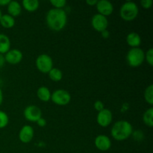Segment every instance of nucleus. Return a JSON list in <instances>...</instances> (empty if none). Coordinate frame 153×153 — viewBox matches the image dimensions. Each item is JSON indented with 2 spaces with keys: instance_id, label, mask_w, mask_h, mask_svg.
Masks as SVG:
<instances>
[{
  "instance_id": "obj_28",
  "label": "nucleus",
  "mask_w": 153,
  "mask_h": 153,
  "mask_svg": "<svg viewBox=\"0 0 153 153\" xmlns=\"http://www.w3.org/2000/svg\"><path fill=\"white\" fill-rule=\"evenodd\" d=\"M152 0H142V1H140L141 6L145 9L150 8L152 5Z\"/></svg>"
},
{
  "instance_id": "obj_33",
  "label": "nucleus",
  "mask_w": 153,
  "mask_h": 153,
  "mask_svg": "<svg viewBox=\"0 0 153 153\" xmlns=\"http://www.w3.org/2000/svg\"><path fill=\"white\" fill-rule=\"evenodd\" d=\"M10 0H0V6H7Z\"/></svg>"
},
{
  "instance_id": "obj_11",
  "label": "nucleus",
  "mask_w": 153,
  "mask_h": 153,
  "mask_svg": "<svg viewBox=\"0 0 153 153\" xmlns=\"http://www.w3.org/2000/svg\"><path fill=\"white\" fill-rule=\"evenodd\" d=\"M94 143H95L96 147L99 150L102 151V152L108 151L111 147V140L110 137L105 134H100L97 136L94 140Z\"/></svg>"
},
{
  "instance_id": "obj_3",
  "label": "nucleus",
  "mask_w": 153,
  "mask_h": 153,
  "mask_svg": "<svg viewBox=\"0 0 153 153\" xmlns=\"http://www.w3.org/2000/svg\"><path fill=\"white\" fill-rule=\"evenodd\" d=\"M139 8L135 2L131 1H126L122 4L120 10L121 18L126 21H132L137 16Z\"/></svg>"
},
{
  "instance_id": "obj_12",
  "label": "nucleus",
  "mask_w": 153,
  "mask_h": 153,
  "mask_svg": "<svg viewBox=\"0 0 153 153\" xmlns=\"http://www.w3.org/2000/svg\"><path fill=\"white\" fill-rule=\"evenodd\" d=\"M97 10L100 14L105 16H109L114 11V5L108 0H100L96 4Z\"/></svg>"
},
{
  "instance_id": "obj_31",
  "label": "nucleus",
  "mask_w": 153,
  "mask_h": 153,
  "mask_svg": "<svg viewBox=\"0 0 153 153\" xmlns=\"http://www.w3.org/2000/svg\"><path fill=\"white\" fill-rule=\"evenodd\" d=\"M4 63H5V61H4V55L0 54V69H1L3 67H4Z\"/></svg>"
},
{
  "instance_id": "obj_17",
  "label": "nucleus",
  "mask_w": 153,
  "mask_h": 153,
  "mask_svg": "<svg viewBox=\"0 0 153 153\" xmlns=\"http://www.w3.org/2000/svg\"><path fill=\"white\" fill-rule=\"evenodd\" d=\"M37 96L39 100H41V101L48 102L51 100L52 94H51L49 88L45 86H42L37 89Z\"/></svg>"
},
{
  "instance_id": "obj_19",
  "label": "nucleus",
  "mask_w": 153,
  "mask_h": 153,
  "mask_svg": "<svg viewBox=\"0 0 153 153\" xmlns=\"http://www.w3.org/2000/svg\"><path fill=\"white\" fill-rule=\"evenodd\" d=\"M22 7L29 12H34L38 9L40 6L38 0H24L22 2Z\"/></svg>"
},
{
  "instance_id": "obj_30",
  "label": "nucleus",
  "mask_w": 153,
  "mask_h": 153,
  "mask_svg": "<svg viewBox=\"0 0 153 153\" xmlns=\"http://www.w3.org/2000/svg\"><path fill=\"white\" fill-rule=\"evenodd\" d=\"M101 35L103 38L107 39V38H108L109 36H110V32H109L107 29L104 30V31H102L101 32Z\"/></svg>"
},
{
  "instance_id": "obj_5",
  "label": "nucleus",
  "mask_w": 153,
  "mask_h": 153,
  "mask_svg": "<svg viewBox=\"0 0 153 153\" xmlns=\"http://www.w3.org/2000/svg\"><path fill=\"white\" fill-rule=\"evenodd\" d=\"M37 70L43 73H49L53 68L52 58L47 54H41L37 58L35 61Z\"/></svg>"
},
{
  "instance_id": "obj_32",
  "label": "nucleus",
  "mask_w": 153,
  "mask_h": 153,
  "mask_svg": "<svg viewBox=\"0 0 153 153\" xmlns=\"http://www.w3.org/2000/svg\"><path fill=\"white\" fill-rule=\"evenodd\" d=\"M97 0H87L86 3L90 6H94L97 4Z\"/></svg>"
},
{
  "instance_id": "obj_18",
  "label": "nucleus",
  "mask_w": 153,
  "mask_h": 153,
  "mask_svg": "<svg viewBox=\"0 0 153 153\" xmlns=\"http://www.w3.org/2000/svg\"><path fill=\"white\" fill-rule=\"evenodd\" d=\"M0 24L5 28H10L14 26L15 19L9 14H4L0 18Z\"/></svg>"
},
{
  "instance_id": "obj_16",
  "label": "nucleus",
  "mask_w": 153,
  "mask_h": 153,
  "mask_svg": "<svg viewBox=\"0 0 153 153\" xmlns=\"http://www.w3.org/2000/svg\"><path fill=\"white\" fill-rule=\"evenodd\" d=\"M10 49V38L4 34H0V54L4 55Z\"/></svg>"
},
{
  "instance_id": "obj_23",
  "label": "nucleus",
  "mask_w": 153,
  "mask_h": 153,
  "mask_svg": "<svg viewBox=\"0 0 153 153\" xmlns=\"http://www.w3.org/2000/svg\"><path fill=\"white\" fill-rule=\"evenodd\" d=\"M9 123V117L3 111H0V128H4Z\"/></svg>"
},
{
  "instance_id": "obj_24",
  "label": "nucleus",
  "mask_w": 153,
  "mask_h": 153,
  "mask_svg": "<svg viewBox=\"0 0 153 153\" xmlns=\"http://www.w3.org/2000/svg\"><path fill=\"white\" fill-rule=\"evenodd\" d=\"M50 3L52 6H54V8L57 9H63L67 4L66 0H50Z\"/></svg>"
},
{
  "instance_id": "obj_7",
  "label": "nucleus",
  "mask_w": 153,
  "mask_h": 153,
  "mask_svg": "<svg viewBox=\"0 0 153 153\" xmlns=\"http://www.w3.org/2000/svg\"><path fill=\"white\" fill-rule=\"evenodd\" d=\"M24 117L30 122H37L42 117V111L39 107L34 105L27 106L24 110Z\"/></svg>"
},
{
  "instance_id": "obj_20",
  "label": "nucleus",
  "mask_w": 153,
  "mask_h": 153,
  "mask_svg": "<svg viewBox=\"0 0 153 153\" xmlns=\"http://www.w3.org/2000/svg\"><path fill=\"white\" fill-rule=\"evenodd\" d=\"M49 76L51 80L54 82H59L63 78V73L60 69L58 68H52L50 71L49 72Z\"/></svg>"
},
{
  "instance_id": "obj_14",
  "label": "nucleus",
  "mask_w": 153,
  "mask_h": 153,
  "mask_svg": "<svg viewBox=\"0 0 153 153\" xmlns=\"http://www.w3.org/2000/svg\"><path fill=\"white\" fill-rule=\"evenodd\" d=\"M7 7L8 14L13 17L19 16L22 12V6L17 1H10Z\"/></svg>"
},
{
  "instance_id": "obj_25",
  "label": "nucleus",
  "mask_w": 153,
  "mask_h": 153,
  "mask_svg": "<svg viewBox=\"0 0 153 153\" xmlns=\"http://www.w3.org/2000/svg\"><path fill=\"white\" fill-rule=\"evenodd\" d=\"M145 60L150 66L153 65V49L150 48L145 53Z\"/></svg>"
},
{
  "instance_id": "obj_22",
  "label": "nucleus",
  "mask_w": 153,
  "mask_h": 153,
  "mask_svg": "<svg viewBox=\"0 0 153 153\" xmlns=\"http://www.w3.org/2000/svg\"><path fill=\"white\" fill-rule=\"evenodd\" d=\"M144 99L147 103L153 105V85H150L146 88L144 91Z\"/></svg>"
},
{
  "instance_id": "obj_29",
  "label": "nucleus",
  "mask_w": 153,
  "mask_h": 153,
  "mask_svg": "<svg viewBox=\"0 0 153 153\" xmlns=\"http://www.w3.org/2000/svg\"><path fill=\"white\" fill-rule=\"evenodd\" d=\"M36 123H37V124L38 125V126H40V127H44L46 125V120L43 117L40 118V119H39Z\"/></svg>"
},
{
  "instance_id": "obj_8",
  "label": "nucleus",
  "mask_w": 153,
  "mask_h": 153,
  "mask_svg": "<svg viewBox=\"0 0 153 153\" xmlns=\"http://www.w3.org/2000/svg\"><path fill=\"white\" fill-rule=\"evenodd\" d=\"M91 25L96 31L102 32L104 30L107 29L108 26V20L106 16L97 13L94 15L91 19Z\"/></svg>"
},
{
  "instance_id": "obj_4",
  "label": "nucleus",
  "mask_w": 153,
  "mask_h": 153,
  "mask_svg": "<svg viewBox=\"0 0 153 153\" xmlns=\"http://www.w3.org/2000/svg\"><path fill=\"white\" fill-rule=\"evenodd\" d=\"M145 60V52L139 47L131 48L128 50L126 55V61L131 67H138Z\"/></svg>"
},
{
  "instance_id": "obj_13",
  "label": "nucleus",
  "mask_w": 153,
  "mask_h": 153,
  "mask_svg": "<svg viewBox=\"0 0 153 153\" xmlns=\"http://www.w3.org/2000/svg\"><path fill=\"white\" fill-rule=\"evenodd\" d=\"M34 131L32 126L25 125L22 127L19 133V139L22 143H28L34 137Z\"/></svg>"
},
{
  "instance_id": "obj_26",
  "label": "nucleus",
  "mask_w": 153,
  "mask_h": 153,
  "mask_svg": "<svg viewBox=\"0 0 153 153\" xmlns=\"http://www.w3.org/2000/svg\"><path fill=\"white\" fill-rule=\"evenodd\" d=\"M131 135H133V137H134V140H143V137H144L143 133L142 132V131H140V130H137V131H133Z\"/></svg>"
},
{
  "instance_id": "obj_1",
  "label": "nucleus",
  "mask_w": 153,
  "mask_h": 153,
  "mask_svg": "<svg viewBox=\"0 0 153 153\" xmlns=\"http://www.w3.org/2000/svg\"><path fill=\"white\" fill-rule=\"evenodd\" d=\"M46 24L51 30L60 31L64 29L67 22V15L64 9L52 8L47 12Z\"/></svg>"
},
{
  "instance_id": "obj_9",
  "label": "nucleus",
  "mask_w": 153,
  "mask_h": 153,
  "mask_svg": "<svg viewBox=\"0 0 153 153\" xmlns=\"http://www.w3.org/2000/svg\"><path fill=\"white\" fill-rule=\"evenodd\" d=\"M113 114L109 109L104 108L101 111L98 112L97 117V123L102 127H108L112 122Z\"/></svg>"
},
{
  "instance_id": "obj_27",
  "label": "nucleus",
  "mask_w": 153,
  "mask_h": 153,
  "mask_svg": "<svg viewBox=\"0 0 153 153\" xmlns=\"http://www.w3.org/2000/svg\"><path fill=\"white\" fill-rule=\"evenodd\" d=\"M94 107L98 112L101 111H102L103 109L105 108L104 103L102 101H100V100H97V101H96L95 102H94Z\"/></svg>"
},
{
  "instance_id": "obj_15",
  "label": "nucleus",
  "mask_w": 153,
  "mask_h": 153,
  "mask_svg": "<svg viewBox=\"0 0 153 153\" xmlns=\"http://www.w3.org/2000/svg\"><path fill=\"white\" fill-rule=\"evenodd\" d=\"M126 42L128 46L131 48L139 47L141 43V37L137 33L131 32L127 35Z\"/></svg>"
},
{
  "instance_id": "obj_2",
  "label": "nucleus",
  "mask_w": 153,
  "mask_h": 153,
  "mask_svg": "<svg viewBox=\"0 0 153 153\" xmlns=\"http://www.w3.org/2000/svg\"><path fill=\"white\" fill-rule=\"evenodd\" d=\"M133 132V127L129 122L126 120H119L115 123L111 128L112 137L118 141L128 139Z\"/></svg>"
},
{
  "instance_id": "obj_34",
  "label": "nucleus",
  "mask_w": 153,
  "mask_h": 153,
  "mask_svg": "<svg viewBox=\"0 0 153 153\" xmlns=\"http://www.w3.org/2000/svg\"><path fill=\"white\" fill-rule=\"evenodd\" d=\"M3 102V94H2V91H1V88H0V105H1Z\"/></svg>"
},
{
  "instance_id": "obj_35",
  "label": "nucleus",
  "mask_w": 153,
  "mask_h": 153,
  "mask_svg": "<svg viewBox=\"0 0 153 153\" xmlns=\"http://www.w3.org/2000/svg\"><path fill=\"white\" fill-rule=\"evenodd\" d=\"M1 16H2V13H1V10H0V18H1Z\"/></svg>"
},
{
  "instance_id": "obj_10",
  "label": "nucleus",
  "mask_w": 153,
  "mask_h": 153,
  "mask_svg": "<svg viewBox=\"0 0 153 153\" xmlns=\"http://www.w3.org/2000/svg\"><path fill=\"white\" fill-rule=\"evenodd\" d=\"M4 61L10 64H16L21 62L23 58V55L20 50L16 49H10L4 54Z\"/></svg>"
},
{
  "instance_id": "obj_6",
  "label": "nucleus",
  "mask_w": 153,
  "mask_h": 153,
  "mask_svg": "<svg viewBox=\"0 0 153 153\" xmlns=\"http://www.w3.org/2000/svg\"><path fill=\"white\" fill-rule=\"evenodd\" d=\"M51 100L58 105H67L71 101V95L68 91L65 90L58 89L52 93Z\"/></svg>"
},
{
  "instance_id": "obj_21",
  "label": "nucleus",
  "mask_w": 153,
  "mask_h": 153,
  "mask_svg": "<svg viewBox=\"0 0 153 153\" xmlns=\"http://www.w3.org/2000/svg\"><path fill=\"white\" fill-rule=\"evenodd\" d=\"M152 117H153V108H149V109H147V110L144 112V114H143V123H144L147 126L152 127L153 126Z\"/></svg>"
}]
</instances>
